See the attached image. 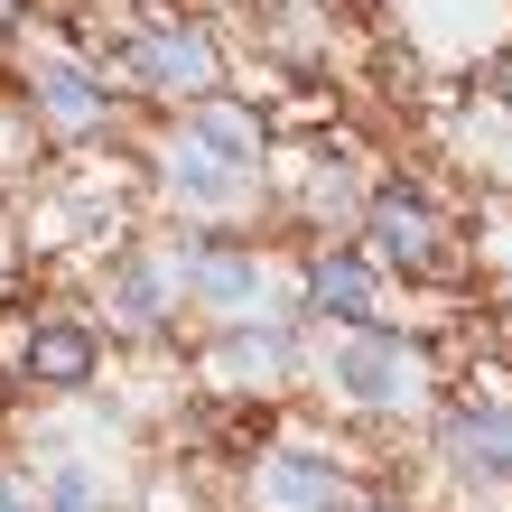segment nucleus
<instances>
[{
	"mask_svg": "<svg viewBox=\"0 0 512 512\" xmlns=\"http://www.w3.org/2000/svg\"><path fill=\"white\" fill-rule=\"evenodd\" d=\"M131 75L149 84V94H205L215 56H205L196 28H149V38H131Z\"/></svg>",
	"mask_w": 512,
	"mask_h": 512,
	"instance_id": "2",
	"label": "nucleus"
},
{
	"mask_svg": "<svg viewBox=\"0 0 512 512\" xmlns=\"http://www.w3.org/2000/svg\"><path fill=\"white\" fill-rule=\"evenodd\" d=\"M122 317L131 326H159V280H149V270H122Z\"/></svg>",
	"mask_w": 512,
	"mask_h": 512,
	"instance_id": "12",
	"label": "nucleus"
},
{
	"mask_svg": "<svg viewBox=\"0 0 512 512\" xmlns=\"http://www.w3.org/2000/svg\"><path fill=\"white\" fill-rule=\"evenodd\" d=\"M177 187H187V196H224V187H243V168H224L205 140H187V149H177Z\"/></svg>",
	"mask_w": 512,
	"mask_h": 512,
	"instance_id": "10",
	"label": "nucleus"
},
{
	"mask_svg": "<svg viewBox=\"0 0 512 512\" xmlns=\"http://www.w3.org/2000/svg\"><path fill=\"white\" fill-rule=\"evenodd\" d=\"M196 289L215 298V308H252V289H261V270L243 252H224V243H205L196 252Z\"/></svg>",
	"mask_w": 512,
	"mask_h": 512,
	"instance_id": "9",
	"label": "nucleus"
},
{
	"mask_svg": "<svg viewBox=\"0 0 512 512\" xmlns=\"http://www.w3.org/2000/svg\"><path fill=\"white\" fill-rule=\"evenodd\" d=\"M47 112H56V122H94V112H103V84L75 75V66H56L47 75Z\"/></svg>",
	"mask_w": 512,
	"mask_h": 512,
	"instance_id": "11",
	"label": "nucleus"
},
{
	"mask_svg": "<svg viewBox=\"0 0 512 512\" xmlns=\"http://www.w3.org/2000/svg\"><path fill=\"white\" fill-rule=\"evenodd\" d=\"M0 512H38V503H28V485H10V475H0Z\"/></svg>",
	"mask_w": 512,
	"mask_h": 512,
	"instance_id": "14",
	"label": "nucleus"
},
{
	"mask_svg": "<svg viewBox=\"0 0 512 512\" xmlns=\"http://www.w3.org/2000/svg\"><path fill=\"white\" fill-rule=\"evenodd\" d=\"M261 503L270 512H345V485H336V466L317 447H280L261 466Z\"/></svg>",
	"mask_w": 512,
	"mask_h": 512,
	"instance_id": "4",
	"label": "nucleus"
},
{
	"mask_svg": "<svg viewBox=\"0 0 512 512\" xmlns=\"http://www.w3.org/2000/svg\"><path fill=\"white\" fill-rule=\"evenodd\" d=\"M19 364L38 373V382H84L94 373V336H84V326H28V345H19Z\"/></svg>",
	"mask_w": 512,
	"mask_h": 512,
	"instance_id": "7",
	"label": "nucleus"
},
{
	"mask_svg": "<svg viewBox=\"0 0 512 512\" xmlns=\"http://www.w3.org/2000/svg\"><path fill=\"white\" fill-rule=\"evenodd\" d=\"M373 252H391L401 270H438V261H447L429 205H419L410 187H382V196H373Z\"/></svg>",
	"mask_w": 512,
	"mask_h": 512,
	"instance_id": "5",
	"label": "nucleus"
},
{
	"mask_svg": "<svg viewBox=\"0 0 512 512\" xmlns=\"http://www.w3.org/2000/svg\"><path fill=\"white\" fill-rule=\"evenodd\" d=\"M336 382H345V401H364V410H410L419 401V364H410V345H391V326H364V336L336 354Z\"/></svg>",
	"mask_w": 512,
	"mask_h": 512,
	"instance_id": "1",
	"label": "nucleus"
},
{
	"mask_svg": "<svg viewBox=\"0 0 512 512\" xmlns=\"http://www.w3.org/2000/svg\"><path fill=\"white\" fill-rule=\"evenodd\" d=\"M187 140H205V149H215V159H224V168H243V177L261 168V122H252V112H243V103H205Z\"/></svg>",
	"mask_w": 512,
	"mask_h": 512,
	"instance_id": "8",
	"label": "nucleus"
},
{
	"mask_svg": "<svg viewBox=\"0 0 512 512\" xmlns=\"http://www.w3.org/2000/svg\"><path fill=\"white\" fill-rule=\"evenodd\" d=\"M308 308L364 336V326H382V280H373V270L354 261V252H326V261L308 270Z\"/></svg>",
	"mask_w": 512,
	"mask_h": 512,
	"instance_id": "3",
	"label": "nucleus"
},
{
	"mask_svg": "<svg viewBox=\"0 0 512 512\" xmlns=\"http://www.w3.org/2000/svg\"><path fill=\"white\" fill-rule=\"evenodd\" d=\"M447 457H457L466 475H494V485H512V419H494V410H457V419H447Z\"/></svg>",
	"mask_w": 512,
	"mask_h": 512,
	"instance_id": "6",
	"label": "nucleus"
},
{
	"mask_svg": "<svg viewBox=\"0 0 512 512\" xmlns=\"http://www.w3.org/2000/svg\"><path fill=\"white\" fill-rule=\"evenodd\" d=\"M56 512H94V485H84V475H66V485H56Z\"/></svg>",
	"mask_w": 512,
	"mask_h": 512,
	"instance_id": "13",
	"label": "nucleus"
}]
</instances>
